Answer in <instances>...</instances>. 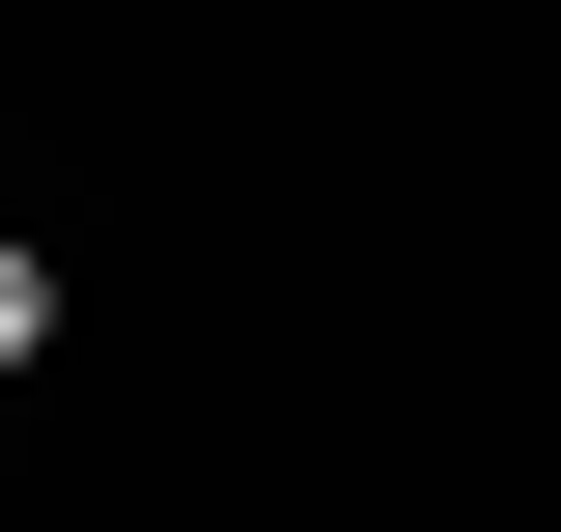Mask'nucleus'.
I'll use <instances>...</instances> for the list:
<instances>
[{
	"label": "nucleus",
	"instance_id": "nucleus-1",
	"mask_svg": "<svg viewBox=\"0 0 561 532\" xmlns=\"http://www.w3.org/2000/svg\"><path fill=\"white\" fill-rule=\"evenodd\" d=\"M28 336H57V253H0V365H28Z\"/></svg>",
	"mask_w": 561,
	"mask_h": 532
}]
</instances>
